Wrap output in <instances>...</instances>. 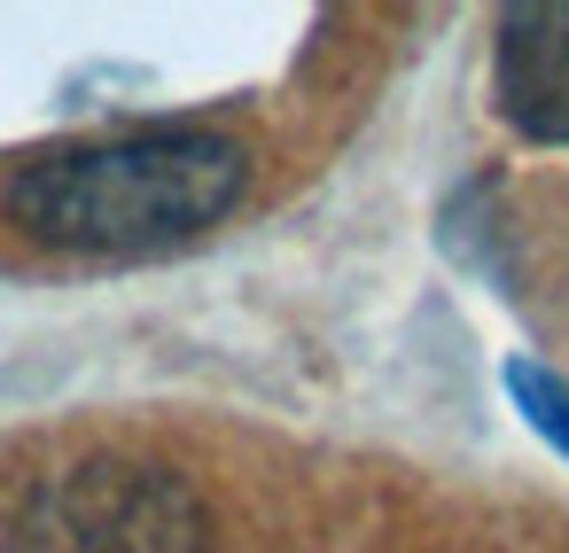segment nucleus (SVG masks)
Returning <instances> with one entry per match:
<instances>
[{
	"mask_svg": "<svg viewBox=\"0 0 569 553\" xmlns=\"http://www.w3.org/2000/svg\"><path fill=\"white\" fill-rule=\"evenodd\" d=\"M242 172V149L219 133H133L24 164L9 180V219L56 250H164L219 227Z\"/></svg>",
	"mask_w": 569,
	"mask_h": 553,
	"instance_id": "nucleus-1",
	"label": "nucleus"
},
{
	"mask_svg": "<svg viewBox=\"0 0 569 553\" xmlns=\"http://www.w3.org/2000/svg\"><path fill=\"white\" fill-rule=\"evenodd\" d=\"M203 545H211L203 499L149 460H79L48 475L9 522V553H203Z\"/></svg>",
	"mask_w": 569,
	"mask_h": 553,
	"instance_id": "nucleus-2",
	"label": "nucleus"
},
{
	"mask_svg": "<svg viewBox=\"0 0 569 553\" xmlns=\"http://www.w3.org/2000/svg\"><path fill=\"white\" fill-rule=\"evenodd\" d=\"M491 87L515 133L569 141V0H522L491 24Z\"/></svg>",
	"mask_w": 569,
	"mask_h": 553,
	"instance_id": "nucleus-3",
	"label": "nucleus"
},
{
	"mask_svg": "<svg viewBox=\"0 0 569 553\" xmlns=\"http://www.w3.org/2000/svg\"><path fill=\"white\" fill-rule=\"evenodd\" d=\"M507 390H515V405L530 413V429L569 460V382H553L546 366H530V359H515L507 366Z\"/></svg>",
	"mask_w": 569,
	"mask_h": 553,
	"instance_id": "nucleus-4",
	"label": "nucleus"
}]
</instances>
